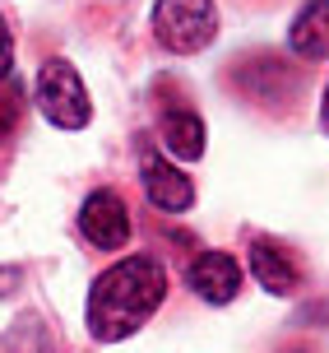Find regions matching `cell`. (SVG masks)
Instances as JSON below:
<instances>
[{"instance_id": "6da1fadb", "label": "cell", "mask_w": 329, "mask_h": 353, "mask_svg": "<svg viewBox=\"0 0 329 353\" xmlns=\"http://www.w3.org/2000/svg\"><path fill=\"white\" fill-rule=\"evenodd\" d=\"M162 298H167V270L153 256H125L88 288V335L98 344H121L162 307Z\"/></svg>"}, {"instance_id": "7a4b0ae2", "label": "cell", "mask_w": 329, "mask_h": 353, "mask_svg": "<svg viewBox=\"0 0 329 353\" xmlns=\"http://www.w3.org/2000/svg\"><path fill=\"white\" fill-rule=\"evenodd\" d=\"M153 37L176 56L204 52L218 37V10L213 0H158L153 5Z\"/></svg>"}, {"instance_id": "3957f363", "label": "cell", "mask_w": 329, "mask_h": 353, "mask_svg": "<svg viewBox=\"0 0 329 353\" xmlns=\"http://www.w3.org/2000/svg\"><path fill=\"white\" fill-rule=\"evenodd\" d=\"M37 107H42V117L52 125H61V130H84L88 117H93L84 79H79V70H74L70 61H61V56L37 70Z\"/></svg>"}, {"instance_id": "277c9868", "label": "cell", "mask_w": 329, "mask_h": 353, "mask_svg": "<svg viewBox=\"0 0 329 353\" xmlns=\"http://www.w3.org/2000/svg\"><path fill=\"white\" fill-rule=\"evenodd\" d=\"M79 232H84L93 247L103 251H116L130 242V210H125V200L116 191H93L84 200V210H79Z\"/></svg>"}, {"instance_id": "5b68a950", "label": "cell", "mask_w": 329, "mask_h": 353, "mask_svg": "<svg viewBox=\"0 0 329 353\" xmlns=\"http://www.w3.org/2000/svg\"><path fill=\"white\" fill-rule=\"evenodd\" d=\"M186 283H191L195 298L213 302V307H223L242 293V265L232 261L227 251H200L186 270Z\"/></svg>"}, {"instance_id": "8992f818", "label": "cell", "mask_w": 329, "mask_h": 353, "mask_svg": "<svg viewBox=\"0 0 329 353\" xmlns=\"http://www.w3.org/2000/svg\"><path fill=\"white\" fill-rule=\"evenodd\" d=\"M144 191H149V200H153L158 210H167V214L191 210V200H195L191 176L176 172V163L172 159H158V154L144 159Z\"/></svg>"}, {"instance_id": "52a82bcc", "label": "cell", "mask_w": 329, "mask_h": 353, "mask_svg": "<svg viewBox=\"0 0 329 353\" xmlns=\"http://www.w3.org/2000/svg\"><path fill=\"white\" fill-rule=\"evenodd\" d=\"M288 47L306 61H325L329 56V0H306L297 10L293 28H288Z\"/></svg>"}, {"instance_id": "ba28073f", "label": "cell", "mask_w": 329, "mask_h": 353, "mask_svg": "<svg viewBox=\"0 0 329 353\" xmlns=\"http://www.w3.org/2000/svg\"><path fill=\"white\" fill-rule=\"evenodd\" d=\"M246 256H251V274H255V283H264V288L278 293V298H283V293H293L297 279H301V274H297V265L288 261V251H278L274 242H251Z\"/></svg>"}, {"instance_id": "9c48e42d", "label": "cell", "mask_w": 329, "mask_h": 353, "mask_svg": "<svg viewBox=\"0 0 329 353\" xmlns=\"http://www.w3.org/2000/svg\"><path fill=\"white\" fill-rule=\"evenodd\" d=\"M162 149L172 154V163H195L204 154V121H200L195 112L162 117Z\"/></svg>"}, {"instance_id": "30bf717a", "label": "cell", "mask_w": 329, "mask_h": 353, "mask_svg": "<svg viewBox=\"0 0 329 353\" xmlns=\"http://www.w3.org/2000/svg\"><path fill=\"white\" fill-rule=\"evenodd\" d=\"M10 65H14V33H10V23L0 19V79L10 74Z\"/></svg>"}, {"instance_id": "8fae6325", "label": "cell", "mask_w": 329, "mask_h": 353, "mask_svg": "<svg viewBox=\"0 0 329 353\" xmlns=\"http://www.w3.org/2000/svg\"><path fill=\"white\" fill-rule=\"evenodd\" d=\"M10 121H14V112H10V103H0V140L10 135Z\"/></svg>"}, {"instance_id": "7c38bea8", "label": "cell", "mask_w": 329, "mask_h": 353, "mask_svg": "<svg viewBox=\"0 0 329 353\" xmlns=\"http://www.w3.org/2000/svg\"><path fill=\"white\" fill-rule=\"evenodd\" d=\"M320 121H325V130H329V84H325V103H320Z\"/></svg>"}]
</instances>
